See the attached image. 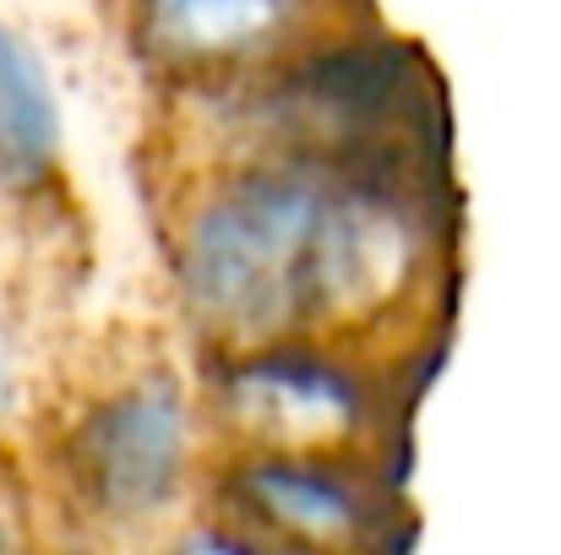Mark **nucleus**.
<instances>
[{
	"instance_id": "f257e3e1",
	"label": "nucleus",
	"mask_w": 561,
	"mask_h": 555,
	"mask_svg": "<svg viewBox=\"0 0 561 555\" xmlns=\"http://www.w3.org/2000/svg\"><path fill=\"white\" fill-rule=\"evenodd\" d=\"M159 212L175 305L207 360L420 355L453 289L442 142H262L164 120Z\"/></svg>"
},
{
	"instance_id": "f03ea898",
	"label": "nucleus",
	"mask_w": 561,
	"mask_h": 555,
	"mask_svg": "<svg viewBox=\"0 0 561 555\" xmlns=\"http://www.w3.org/2000/svg\"><path fill=\"white\" fill-rule=\"evenodd\" d=\"M55 512L99 540H142L181 518L207 474V419L170 360H126L44 414Z\"/></svg>"
},
{
	"instance_id": "7ed1b4c3",
	"label": "nucleus",
	"mask_w": 561,
	"mask_h": 555,
	"mask_svg": "<svg viewBox=\"0 0 561 555\" xmlns=\"http://www.w3.org/2000/svg\"><path fill=\"white\" fill-rule=\"evenodd\" d=\"M398 370L322 349L207 360V441L224 458H387V436L403 425Z\"/></svg>"
},
{
	"instance_id": "20e7f679",
	"label": "nucleus",
	"mask_w": 561,
	"mask_h": 555,
	"mask_svg": "<svg viewBox=\"0 0 561 555\" xmlns=\"http://www.w3.org/2000/svg\"><path fill=\"white\" fill-rule=\"evenodd\" d=\"M360 27H376L371 0H131L126 11V38L164 93L267 77Z\"/></svg>"
},
{
	"instance_id": "39448f33",
	"label": "nucleus",
	"mask_w": 561,
	"mask_h": 555,
	"mask_svg": "<svg viewBox=\"0 0 561 555\" xmlns=\"http://www.w3.org/2000/svg\"><path fill=\"white\" fill-rule=\"evenodd\" d=\"M207 545H295V551H371L403 518L387 458H224L213 474Z\"/></svg>"
},
{
	"instance_id": "423d86ee",
	"label": "nucleus",
	"mask_w": 561,
	"mask_h": 555,
	"mask_svg": "<svg viewBox=\"0 0 561 555\" xmlns=\"http://www.w3.org/2000/svg\"><path fill=\"white\" fill-rule=\"evenodd\" d=\"M60 175V104L44 60L0 22V190L44 196Z\"/></svg>"
},
{
	"instance_id": "0eeeda50",
	"label": "nucleus",
	"mask_w": 561,
	"mask_h": 555,
	"mask_svg": "<svg viewBox=\"0 0 561 555\" xmlns=\"http://www.w3.org/2000/svg\"><path fill=\"white\" fill-rule=\"evenodd\" d=\"M49 403V360L33 322V300L0 267V447L38 430Z\"/></svg>"
},
{
	"instance_id": "6e6552de",
	"label": "nucleus",
	"mask_w": 561,
	"mask_h": 555,
	"mask_svg": "<svg viewBox=\"0 0 561 555\" xmlns=\"http://www.w3.org/2000/svg\"><path fill=\"white\" fill-rule=\"evenodd\" d=\"M5 540H11V529H5V518H0V545H5Z\"/></svg>"
}]
</instances>
